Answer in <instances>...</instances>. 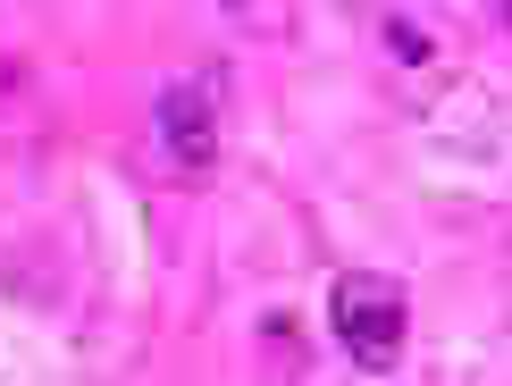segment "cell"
<instances>
[{
    "instance_id": "1",
    "label": "cell",
    "mask_w": 512,
    "mask_h": 386,
    "mask_svg": "<svg viewBox=\"0 0 512 386\" xmlns=\"http://www.w3.org/2000/svg\"><path fill=\"white\" fill-rule=\"evenodd\" d=\"M328 319H336V345H345L361 370H395L403 353V319H412V303H403L395 277H370V269H345L328 286Z\"/></svg>"
},
{
    "instance_id": "2",
    "label": "cell",
    "mask_w": 512,
    "mask_h": 386,
    "mask_svg": "<svg viewBox=\"0 0 512 386\" xmlns=\"http://www.w3.org/2000/svg\"><path fill=\"white\" fill-rule=\"evenodd\" d=\"M160 152L177 168H210L219 160V93L202 76H177L160 93Z\"/></svg>"
},
{
    "instance_id": "3",
    "label": "cell",
    "mask_w": 512,
    "mask_h": 386,
    "mask_svg": "<svg viewBox=\"0 0 512 386\" xmlns=\"http://www.w3.org/2000/svg\"><path fill=\"white\" fill-rule=\"evenodd\" d=\"M387 51L403 59V68H429L437 42H429V26H420V17H387Z\"/></svg>"
}]
</instances>
